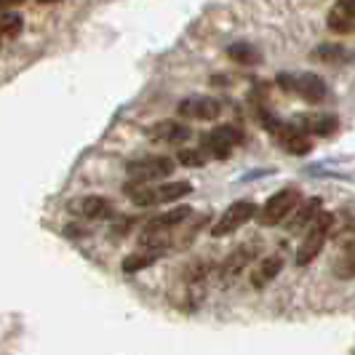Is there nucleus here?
<instances>
[{
    "instance_id": "nucleus-19",
    "label": "nucleus",
    "mask_w": 355,
    "mask_h": 355,
    "mask_svg": "<svg viewBox=\"0 0 355 355\" xmlns=\"http://www.w3.org/2000/svg\"><path fill=\"white\" fill-rule=\"evenodd\" d=\"M21 27H24V21L19 14H0V35L14 37L21 33Z\"/></svg>"
},
{
    "instance_id": "nucleus-21",
    "label": "nucleus",
    "mask_w": 355,
    "mask_h": 355,
    "mask_svg": "<svg viewBox=\"0 0 355 355\" xmlns=\"http://www.w3.org/2000/svg\"><path fill=\"white\" fill-rule=\"evenodd\" d=\"M177 160L182 163V166H190V168H200V166L206 163V155H203L200 150H182Z\"/></svg>"
},
{
    "instance_id": "nucleus-14",
    "label": "nucleus",
    "mask_w": 355,
    "mask_h": 355,
    "mask_svg": "<svg viewBox=\"0 0 355 355\" xmlns=\"http://www.w3.org/2000/svg\"><path fill=\"white\" fill-rule=\"evenodd\" d=\"M297 128L304 131V134H318V137H331L334 131H337L339 121L334 115H326V112H320V115H300L297 118Z\"/></svg>"
},
{
    "instance_id": "nucleus-2",
    "label": "nucleus",
    "mask_w": 355,
    "mask_h": 355,
    "mask_svg": "<svg viewBox=\"0 0 355 355\" xmlns=\"http://www.w3.org/2000/svg\"><path fill=\"white\" fill-rule=\"evenodd\" d=\"M300 200H302V193H300L297 187H284V190H278V193L270 198L262 209H257V219H259V225H265V227H275V225L286 222V216L300 206Z\"/></svg>"
},
{
    "instance_id": "nucleus-12",
    "label": "nucleus",
    "mask_w": 355,
    "mask_h": 355,
    "mask_svg": "<svg viewBox=\"0 0 355 355\" xmlns=\"http://www.w3.org/2000/svg\"><path fill=\"white\" fill-rule=\"evenodd\" d=\"M272 137H275L278 144L284 147L286 153H291V155H307V153H310V139H307V134L300 131L297 125L281 123L272 131Z\"/></svg>"
},
{
    "instance_id": "nucleus-8",
    "label": "nucleus",
    "mask_w": 355,
    "mask_h": 355,
    "mask_svg": "<svg viewBox=\"0 0 355 355\" xmlns=\"http://www.w3.org/2000/svg\"><path fill=\"white\" fill-rule=\"evenodd\" d=\"M254 257H257V243H243V246H238V249H232L227 257H225V262L219 265V284L222 286H230L246 267L254 262Z\"/></svg>"
},
{
    "instance_id": "nucleus-18",
    "label": "nucleus",
    "mask_w": 355,
    "mask_h": 355,
    "mask_svg": "<svg viewBox=\"0 0 355 355\" xmlns=\"http://www.w3.org/2000/svg\"><path fill=\"white\" fill-rule=\"evenodd\" d=\"M334 275H337V278H342V281H350V278H355V246L350 251H345V254H342V259L334 265Z\"/></svg>"
},
{
    "instance_id": "nucleus-13",
    "label": "nucleus",
    "mask_w": 355,
    "mask_h": 355,
    "mask_svg": "<svg viewBox=\"0 0 355 355\" xmlns=\"http://www.w3.org/2000/svg\"><path fill=\"white\" fill-rule=\"evenodd\" d=\"M320 214V200L318 198H310V200H300V206L294 211L286 216V225H288V232H304L313 222L315 216Z\"/></svg>"
},
{
    "instance_id": "nucleus-10",
    "label": "nucleus",
    "mask_w": 355,
    "mask_h": 355,
    "mask_svg": "<svg viewBox=\"0 0 355 355\" xmlns=\"http://www.w3.org/2000/svg\"><path fill=\"white\" fill-rule=\"evenodd\" d=\"M70 214L80 216V219H107L112 216V203L102 196H83L70 200Z\"/></svg>"
},
{
    "instance_id": "nucleus-17",
    "label": "nucleus",
    "mask_w": 355,
    "mask_h": 355,
    "mask_svg": "<svg viewBox=\"0 0 355 355\" xmlns=\"http://www.w3.org/2000/svg\"><path fill=\"white\" fill-rule=\"evenodd\" d=\"M160 257V251H137V254H128L123 259V272H128V275H134V272H139V270H144V267H150V265H155Z\"/></svg>"
},
{
    "instance_id": "nucleus-15",
    "label": "nucleus",
    "mask_w": 355,
    "mask_h": 355,
    "mask_svg": "<svg viewBox=\"0 0 355 355\" xmlns=\"http://www.w3.org/2000/svg\"><path fill=\"white\" fill-rule=\"evenodd\" d=\"M281 267H284V259H281L278 254L265 257L259 265L254 267V272H251V286H254V288H265V286L281 272Z\"/></svg>"
},
{
    "instance_id": "nucleus-1",
    "label": "nucleus",
    "mask_w": 355,
    "mask_h": 355,
    "mask_svg": "<svg viewBox=\"0 0 355 355\" xmlns=\"http://www.w3.org/2000/svg\"><path fill=\"white\" fill-rule=\"evenodd\" d=\"M125 196L131 198L137 206H158V203H174L179 198L190 196L193 193V184L190 182H171V184H137V182H128L123 187Z\"/></svg>"
},
{
    "instance_id": "nucleus-20",
    "label": "nucleus",
    "mask_w": 355,
    "mask_h": 355,
    "mask_svg": "<svg viewBox=\"0 0 355 355\" xmlns=\"http://www.w3.org/2000/svg\"><path fill=\"white\" fill-rule=\"evenodd\" d=\"M315 59H323V62H347V51L342 46H320L315 49Z\"/></svg>"
},
{
    "instance_id": "nucleus-11",
    "label": "nucleus",
    "mask_w": 355,
    "mask_h": 355,
    "mask_svg": "<svg viewBox=\"0 0 355 355\" xmlns=\"http://www.w3.org/2000/svg\"><path fill=\"white\" fill-rule=\"evenodd\" d=\"M144 134H147V139L163 144H182L193 137V131L187 125H182L179 121H158V123L150 125Z\"/></svg>"
},
{
    "instance_id": "nucleus-4",
    "label": "nucleus",
    "mask_w": 355,
    "mask_h": 355,
    "mask_svg": "<svg viewBox=\"0 0 355 355\" xmlns=\"http://www.w3.org/2000/svg\"><path fill=\"white\" fill-rule=\"evenodd\" d=\"M128 171V182H137V184H153L158 179L171 177L174 171V160L166 158V155H150V158L131 160L125 166Z\"/></svg>"
},
{
    "instance_id": "nucleus-22",
    "label": "nucleus",
    "mask_w": 355,
    "mask_h": 355,
    "mask_svg": "<svg viewBox=\"0 0 355 355\" xmlns=\"http://www.w3.org/2000/svg\"><path fill=\"white\" fill-rule=\"evenodd\" d=\"M337 8H342L345 14H350L355 19V0H337Z\"/></svg>"
},
{
    "instance_id": "nucleus-6",
    "label": "nucleus",
    "mask_w": 355,
    "mask_h": 355,
    "mask_svg": "<svg viewBox=\"0 0 355 355\" xmlns=\"http://www.w3.org/2000/svg\"><path fill=\"white\" fill-rule=\"evenodd\" d=\"M241 142H243V128H238L235 123H225L216 125L211 134H206L203 150L214 158H230L232 147Z\"/></svg>"
},
{
    "instance_id": "nucleus-5",
    "label": "nucleus",
    "mask_w": 355,
    "mask_h": 355,
    "mask_svg": "<svg viewBox=\"0 0 355 355\" xmlns=\"http://www.w3.org/2000/svg\"><path fill=\"white\" fill-rule=\"evenodd\" d=\"M278 86L291 94H300L304 102L320 105L326 99V83L315 72H302V75H278Z\"/></svg>"
},
{
    "instance_id": "nucleus-23",
    "label": "nucleus",
    "mask_w": 355,
    "mask_h": 355,
    "mask_svg": "<svg viewBox=\"0 0 355 355\" xmlns=\"http://www.w3.org/2000/svg\"><path fill=\"white\" fill-rule=\"evenodd\" d=\"M24 0H0V14L3 11H8V8H14V6H21Z\"/></svg>"
},
{
    "instance_id": "nucleus-16",
    "label": "nucleus",
    "mask_w": 355,
    "mask_h": 355,
    "mask_svg": "<svg viewBox=\"0 0 355 355\" xmlns=\"http://www.w3.org/2000/svg\"><path fill=\"white\" fill-rule=\"evenodd\" d=\"M227 56H230L232 62H238V64H246V67H254V64H259L262 62V51L257 49V46H251V43H232L230 49H227Z\"/></svg>"
},
{
    "instance_id": "nucleus-9",
    "label": "nucleus",
    "mask_w": 355,
    "mask_h": 355,
    "mask_svg": "<svg viewBox=\"0 0 355 355\" xmlns=\"http://www.w3.org/2000/svg\"><path fill=\"white\" fill-rule=\"evenodd\" d=\"M177 112L190 121H216L222 115V102H216L211 96H190L179 102Z\"/></svg>"
},
{
    "instance_id": "nucleus-7",
    "label": "nucleus",
    "mask_w": 355,
    "mask_h": 355,
    "mask_svg": "<svg viewBox=\"0 0 355 355\" xmlns=\"http://www.w3.org/2000/svg\"><path fill=\"white\" fill-rule=\"evenodd\" d=\"M257 216V206L251 203V200H238V203H232L227 211H222L219 216V222L211 227V235L214 238H225V235H232L235 230H241L249 219Z\"/></svg>"
},
{
    "instance_id": "nucleus-3",
    "label": "nucleus",
    "mask_w": 355,
    "mask_h": 355,
    "mask_svg": "<svg viewBox=\"0 0 355 355\" xmlns=\"http://www.w3.org/2000/svg\"><path fill=\"white\" fill-rule=\"evenodd\" d=\"M331 225H334V216L329 211H320L315 216V222L304 230V241L302 246H300V251H297V265L300 267L310 265L318 257L323 243H326V238H329V232H331Z\"/></svg>"
},
{
    "instance_id": "nucleus-24",
    "label": "nucleus",
    "mask_w": 355,
    "mask_h": 355,
    "mask_svg": "<svg viewBox=\"0 0 355 355\" xmlns=\"http://www.w3.org/2000/svg\"><path fill=\"white\" fill-rule=\"evenodd\" d=\"M40 3H56V0H40Z\"/></svg>"
}]
</instances>
